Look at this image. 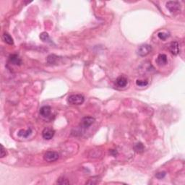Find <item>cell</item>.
<instances>
[{
  "label": "cell",
  "mask_w": 185,
  "mask_h": 185,
  "mask_svg": "<svg viewBox=\"0 0 185 185\" xmlns=\"http://www.w3.org/2000/svg\"><path fill=\"white\" fill-rule=\"evenodd\" d=\"M85 101V98L81 94H73L68 97L67 102L72 105H80Z\"/></svg>",
  "instance_id": "6da1fadb"
},
{
  "label": "cell",
  "mask_w": 185,
  "mask_h": 185,
  "mask_svg": "<svg viewBox=\"0 0 185 185\" xmlns=\"http://www.w3.org/2000/svg\"><path fill=\"white\" fill-rule=\"evenodd\" d=\"M166 7L170 12L178 13L181 10V4L177 1H169L166 3Z\"/></svg>",
  "instance_id": "7a4b0ae2"
},
{
  "label": "cell",
  "mask_w": 185,
  "mask_h": 185,
  "mask_svg": "<svg viewBox=\"0 0 185 185\" xmlns=\"http://www.w3.org/2000/svg\"><path fill=\"white\" fill-rule=\"evenodd\" d=\"M151 51H152L151 46L148 45V44H143V45H141L138 48L137 54H138L140 57H145V56L149 54Z\"/></svg>",
  "instance_id": "3957f363"
},
{
  "label": "cell",
  "mask_w": 185,
  "mask_h": 185,
  "mask_svg": "<svg viewBox=\"0 0 185 185\" xmlns=\"http://www.w3.org/2000/svg\"><path fill=\"white\" fill-rule=\"evenodd\" d=\"M44 158L46 161L52 162L56 161L59 158V153L55 151H48L45 153L44 155Z\"/></svg>",
  "instance_id": "277c9868"
},
{
  "label": "cell",
  "mask_w": 185,
  "mask_h": 185,
  "mask_svg": "<svg viewBox=\"0 0 185 185\" xmlns=\"http://www.w3.org/2000/svg\"><path fill=\"white\" fill-rule=\"evenodd\" d=\"M95 119L92 117H85L81 119V122H80V127L83 129H87L91 126L92 124L94 123Z\"/></svg>",
  "instance_id": "5b68a950"
},
{
  "label": "cell",
  "mask_w": 185,
  "mask_h": 185,
  "mask_svg": "<svg viewBox=\"0 0 185 185\" xmlns=\"http://www.w3.org/2000/svg\"><path fill=\"white\" fill-rule=\"evenodd\" d=\"M55 131L51 128H45L42 132V136L45 140H51L54 137Z\"/></svg>",
  "instance_id": "8992f818"
},
{
  "label": "cell",
  "mask_w": 185,
  "mask_h": 185,
  "mask_svg": "<svg viewBox=\"0 0 185 185\" xmlns=\"http://www.w3.org/2000/svg\"><path fill=\"white\" fill-rule=\"evenodd\" d=\"M9 62L14 65H21L22 64V59L17 54H11L9 57Z\"/></svg>",
  "instance_id": "52a82bcc"
},
{
  "label": "cell",
  "mask_w": 185,
  "mask_h": 185,
  "mask_svg": "<svg viewBox=\"0 0 185 185\" xmlns=\"http://www.w3.org/2000/svg\"><path fill=\"white\" fill-rule=\"evenodd\" d=\"M169 51L173 55H177L179 53V45L176 41L171 42L169 46Z\"/></svg>",
  "instance_id": "ba28073f"
},
{
  "label": "cell",
  "mask_w": 185,
  "mask_h": 185,
  "mask_svg": "<svg viewBox=\"0 0 185 185\" xmlns=\"http://www.w3.org/2000/svg\"><path fill=\"white\" fill-rule=\"evenodd\" d=\"M168 62V59H167V56L164 54H159L157 57L156 59V63L158 64V65L159 66H164L166 65Z\"/></svg>",
  "instance_id": "9c48e42d"
},
{
  "label": "cell",
  "mask_w": 185,
  "mask_h": 185,
  "mask_svg": "<svg viewBox=\"0 0 185 185\" xmlns=\"http://www.w3.org/2000/svg\"><path fill=\"white\" fill-rule=\"evenodd\" d=\"M116 83H117V86L119 88H124L127 86L128 80L124 76H119L116 80Z\"/></svg>",
  "instance_id": "30bf717a"
},
{
  "label": "cell",
  "mask_w": 185,
  "mask_h": 185,
  "mask_svg": "<svg viewBox=\"0 0 185 185\" xmlns=\"http://www.w3.org/2000/svg\"><path fill=\"white\" fill-rule=\"evenodd\" d=\"M52 112V109L49 106H44L40 109V114L43 117H48Z\"/></svg>",
  "instance_id": "8fae6325"
},
{
  "label": "cell",
  "mask_w": 185,
  "mask_h": 185,
  "mask_svg": "<svg viewBox=\"0 0 185 185\" xmlns=\"http://www.w3.org/2000/svg\"><path fill=\"white\" fill-rule=\"evenodd\" d=\"M2 38H3V40L4 41V42L7 44L12 45V44H14V41H13V38H12V36H11L9 33H4L3 34Z\"/></svg>",
  "instance_id": "7c38bea8"
},
{
  "label": "cell",
  "mask_w": 185,
  "mask_h": 185,
  "mask_svg": "<svg viewBox=\"0 0 185 185\" xmlns=\"http://www.w3.org/2000/svg\"><path fill=\"white\" fill-rule=\"evenodd\" d=\"M31 132H32V130H31L30 128H28L27 130H20L18 132V135L20 137H28L29 135H30Z\"/></svg>",
  "instance_id": "4fadbf2b"
},
{
  "label": "cell",
  "mask_w": 185,
  "mask_h": 185,
  "mask_svg": "<svg viewBox=\"0 0 185 185\" xmlns=\"http://www.w3.org/2000/svg\"><path fill=\"white\" fill-rule=\"evenodd\" d=\"M58 59V57L54 54H51L47 57V62L49 64H55Z\"/></svg>",
  "instance_id": "5bb4252c"
},
{
  "label": "cell",
  "mask_w": 185,
  "mask_h": 185,
  "mask_svg": "<svg viewBox=\"0 0 185 185\" xmlns=\"http://www.w3.org/2000/svg\"><path fill=\"white\" fill-rule=\"evenodd\" d=\"M40 38L41 39L42 41L44 42H49L50 41V38H49V34L47 33L46 32H43L41 33L40 35Z\"/></svg>",
  "instance_id": "9a60e30c"
},
{
  "label": "cell",
  "mask_w": 185,
  "mask_h": 185,
  "mask_svg": "<svg viewBox=\"0 0 185 185\" xmlns=\"http://www.w3.org/2000/svg\"><path fill=\"white\" fill-rule=\"evenodd\" d=\"M158 36L160 40H166L167 38L169 37V33L166 32H160L158 33Z\"/></svg>",
  "instance_id": "2e32d148"
},
{
  "label": "cell",
  "mask_w": 185,
  "mask_h": 185,
  "mask_svg": "<svg viewBox=\"0 0 185 185\" xmlns=\"http://www.w3.org/2000/svg\"><path fill=\"white\" fill-rule=\"evenodd\" d=\"M135 150L138 153L142 152L144 150V146L141 142H138V143L135 144Z\"/></svg>",
  "instance_id": "e0dca14e"
},
{
  "label": "cell",
  "mask_w": 185,
  "mask_h": 185,
  "mask_svg": "<svg viewBox=\"0 0 185 185\" xmlns=\"http://www.w3.org/2000/svg\"><path fill=\"white\" fill-rule=\"evenodd\" d=\"M148 84V80H137V81H136V85H137V86L145 87V86H146Z\"/></svg>",
  "instance_id": "ac0fdd59"
},
{
  "label": "cell",
  "mask_w": 185,
  "mask_h": 185,
  "mask_svg": "<svg viewBox=\"0 0 185 185\" xmlns=\"http://www.w3.org/2000/svg\"><path fill=\"white\" fill-rule=\"evenodd\" d=\"M57 184H70V181H69L67 179H65V178H59L58 181H57Z\"/></svg>",
  "instance_id": "d6986e66"
},
{
  "label": "cell",
  "mask_w": 185,
  "mask_h": 185,
  "mask_svg": "<svg viewBox=\"0 0 185 185\" xmlns=\"http://www.w3.org/2000/svg\"><path fill=\"white\" fill-rule=\"evenodd\" d=\"M166 173L165 172V171H161V172L157 173L156 175H155V176H156L158 179H163L165 176H166Z\"/></svg>",
  "instance_id": "ffe728a7"
},
{
  "label": "cell",
  "mask_w": 185,
  "mask_h": 185,
  "mask_svg": "<svg viewBox=\"0 0 185 185\" xmlns=\"http://www.w3.org/2000/svg\"><path fill=\"white\" fill-rule=\"evenodd\" d=\"M7 155V152L4 149V146L2 145H1V150H0V157L1 158H4V156Z\"/></svg>",
  "instance_id": "44dd1931"
}]
</instances>
